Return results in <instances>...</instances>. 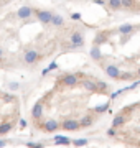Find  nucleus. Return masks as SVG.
I'll use <instances>...</instances> for the list:
<instances>
[{"mask_svg": "<svg viewBox=\"0 0 140 148\" xmlns=\"http://www.w3.org/2000/svg\"><path fill=\"white\" fill-rule=\"evenodd\" d=\"M94 122H96V117L86 115L79 120V125H81V128H87V127H91V125H94Z\"/></svg>", "mask_w": 140, "mask_h": 148, "instance_id": "11", "label": "nucleus"}, {"mask_svg": "<svg viewBox=\"0 0 140 148\" xmlns=\"http://www.w3.org/2000/svg\"><path fill=\"white\" fill-rule=\"evenodd\" d=\"M61 128L66 130V132H78L81 125H79V120H74V119H68L61 123Z\"/></svg>", "mask_w": 140, "mask_h": 148, "instance_id": "4", "label": "nucleus"}, {"mask_svg": "<svg viewBox=\"0 0 140 148\" xmlns=\"http://www.w3.org/2000/svg\"><path fill=\"white\" fill-rule=\"evenodd\" d=\"M139 10H140V3H139Z\"/></svg>", "mask_w": 140, "mask_h": 148, "instance_id": "34", "label": "nucleus"}, {"mask_svg": "<svg viewBox=\"0 0 140 148\" xmlns=\"http://www.w3.org/2000/svg\"><path fill=\"white\" fill-rule=\"evenodd\" d=\"M32 117L35 120H40V119L43 117V104H41V102H36V104H35V107L32 109Z\"/></svg>", "mask_w": 140, "mask_h": 148, "instance_id": "10", "label": "nucleus"}, {"mask_svg": "<svg viewBox=\"0 0 140 148\" xmlns=\"http://www.w3.org/2000/svg\"><path fill=\"white\" fill-rule=\"evenodd\" d=\"M71 142H73V140H71V138H68V137H61V135H56V137L53 138V143L54 145H71Z\"/></svg>", "mask_w": 140, "mask_h": 148, "instance_id": "13", "label": "nucleus"}, {"mask_svg": "<svg viewBox=\"0 0 140 148\" xmlns=\"http://www.w3.org/2000/svg\"><path fill=\"white\" fill-rule=\"evenodd\" d=\"M2 56H3V49H2V48H0V58H2Z\"/></svg>", "mask_w": 140, "mask_h": 148, "instance_id": "32", "label": "nucleus"}, {"mask_svg": "<svg viewBox=\"0 0 140 148\" xmlns=\"http://www.w3.org/2000/svg\"><path fill=\"white\" fill-rule=\"evenodd\" d=\"M51 25H53V27H63V25H65V20H63V16H61V15H56V13H53V18H51Z\"/></svg>", "mask_w": 140, "mask_h": 148, "instance_id": "17", "label": "nucleus"}, {"mask_svg": "<svg viewBox=\"0 0 140 148\" xmlns=\"http://www.w3.org/2000/svg\"><path fill=\"white\" fill-rule=\"evenodd\" d=\"M107 135H109V137H115V128H109V130H107Z\"/></svg>", "mask_w": 140, "mask_h": 148, "instance_id": "28", "label": "nucleus"}, {"mask_svg": "<svg viewBox=\"0 0 140 148\" xmlns=\"http://www.w3.org/2000/svg\"><path fill=\"white\" fill-rule=\"evenodd\" d=\"M40 56H41V54L38 53L36 49H28L27 53L23 54V61H25V64L32 66V64H35L38 59H40Z\"/></svg>", "mask_w": 140, "mask_h": 148, "instance_id": "3", "label": "nucleus"}, {"mask_svg": "<svg viewBox=\"0 0 140 148\" xmlns=\"http://www.w3.org/2000/svg\"><path fill=\"white\" fill-rule=\"evenodd\" d=\"M135 2L134 0H122V8L124 10H130V8H134Z\"/></svg>", "mask_w": 140, "mask_h": 148, "instance_id": "21", "label": "nucleus"}, {"mask_svg": "<svg viewBox=\"0 0 140 148\" xmlns=\"http://www.w3.org/2000/svg\"><path fill=\"white\" fill-rule=\"evenodd\" d=\"M12 128H13L12 122H2L0 123V135H7L8 132H12Z\"/></svg>", "mask_w": 140, "mask_h": 148, "instance_id": "14", "label": "nucleus"}, {"mask_svg": "<svg viewBox=\"0 0 140 148\" xmlns=\"http://www.w3.org/2000/svg\"><path fill=\"white\" fill-rule=\"evenodd\" d=\"M27 148H45V143H35V142H28Z\"/></svg>", "mask_w": 140, "mask_h": 148, "instance_id": "25", "label": "nucleus"}, {"mask_svg": "<svg viewBox=\"0 0 140 148\" xmlns=\"http://www.w3.org/2000/svg\"><path fill=\"white\" fill-rule=\"evenodd\" d=\"M91 56L94 59H101V58H102V51L99 49V46H97V45H94V46L91 48Z\"/></svg>", "mask_w": 140, "mask_h": 148, "instance_id": "18", "label": "nucleus"}, {"mask_svg": "<svg viewBox=\"0 0 140 148\" xmlns=\"http://www.w3.org/2000/svg\"><path fill=\"white\" fill-rule=\"evenodd\" d=\"M124 123H125V117H124V114H119V115L114 117V120H112V127H114V128L122 127Z\"/></svg>", "mask_w": 140, "mask_h": 148, "instance_id": "15", "label": "nucleus"}, {"mask_svg": "<svg viewBox=\"0 0 140 148\" xmlns=\"http://www.w3.org/2000/svg\"><path fill=\"white\" fill-rule=\"evenodd\" d=\"M106 40H107V35H106V33H99V35L96 36V40H94V45L99 46V45H101L102 41H106Z\"/></svg>", "mask_w": 140, "mask_h": 148, "instance_id": "22", "label": "nucleus"}, {"mask_svg": "<svg viewBox=\"0 0 140 148\" xmlns=\"http://www.w3.org/2000/svg\"><path fill=\"white\" fill-rule=\"evenodd\" d=\"M35 13V10H33L32 7H28V5H23L18 8V12H16V16L20 18V20H28L30 16Z\"/></svg>", "mask_w": 140, "mask_h": 148, "instance_id": "7", "label": "nucleus"}, {"mask_svg": "<svg viewBox=\"0 0 140 148\" xmlns=\"http://www.w3.org/2000/svg\"><path fill=\"white\" fill-rule=\"evenodd\" d=\"M56 68H58V64H56V63H51L46 69H43V71H41V76H46L48 73H51V71H53V69H56Z\"/></svg>", "mask_w": 140, "mask_h": 148, "instance_id": "24", "label": "nucleus"}, {"mask_svg": "<svg viewBox=\"0 0 140 148\" xmlns=\"http://www.w3.org/2000/svg\"><path fill=\"white\" fill-rule=\"evenodd\" d=\"M35 13H36V18L43 25H51V18H53V13L49 10H35Z\"/></svg>", "mask_w": 140, "mask_h": 148, "instance_id": "6", "label": "nucleus"}, {"mask_svg": "<svg viewBox=\"0 0 140 148\" xmlns=\"http://www.w3.org/2000/svg\"><path fill=\"white\" fill-rule=\"evenodd\" d=\"M7 145H8V142H7V140H0V148L7 147Z\"/></svg>", "mask_w": 140, "mask_h": 148, "instance_id": "30", "label": "nucleus"}, {"mask_svg": "<svg viewBox=\"0 0 140 148\" xmlns=\"http://www.w3.org/2000/svg\"><path fill=\"white\" fill-rule=\"evenodd\" d=\"M71 143H73L74 147H84V145L89 143V140H87V138H78V140H73Z\"/></svg>", "mask_w": 140, "mask_h": 148, "instance_id": "20", "label": "nucleus"}, {"mask_svg": "<svg viewBox=\"0 0 140 148\" xmlns=\"http://www.w3.org/2000/svg\"><path fill=\"white\" fill-rule=\"evenodd\" d=\"M134 28H135L134 25H130V23H125V25H120L117 30H119V35H132Z\"/></svg>", "mask_w": 140, "mask_h": 148, "instance_id": "12", "label": "nucleus"}, {"mask_svg": "<svg viewBox=\"0 0 140 148\" xmlns=\"http://www.w3.org/2000/svg\"><path fill=\"white\" fill-rule=\"evenodd\" d=\"M97 89H99V94H102V92H109L110 87H109V84H106L102 81H97Z\"/></svg>", "mask_w": 140, "mask_h": 148, "instance_id": "19", "label": "nucleus"}, {"mask_svg": "<svg viewBox=\"0 0 140 148\" xmlns=\"http://www.w3.org/2000/svg\"><path fill=\"white\" fill-rule=\"evenodd\" d=\"M106 74H107L110 79H119V76H120V69L117 66H114V64H107L106 68H104Z\"/></svg>", "mask_w": 140, "mask_h": 148, "instance_id": "8", "label": "nucleus"}, {"mask_svg": "<svg viewBox=\"0 0 140 148\" xmlns=\"http://www.w3.org/2000/svg\"><path fill=\"white\" fill-rule=\"evenodd\" d=\"M107 109H109V104L106 102V104H101V106L94 107V112H96V114H102V112H106Z\"/></svg>", "mask_w": 140, "mask_h": 148, "instance_id": "23", "label": "nucleus"}, {"mask_svg": "<svg viewBox=\"0 0 140 148\" xmlns=\"http://www.w3.org/2000/svg\"><path fill=\"white\" fill-rule=\"evenodd\" d=\"M137 76H140V69H139V71H137Z\"/></svg>", "mask_w": 140, "mask_h": 148, "instance_id": "33", "label": "nucleus"}, {"mask_svg": "<svg viewBox=\"0 0 140 148\" xmlns=\"http://www.w3.org/2000/svg\"><path fill=\"white\" fill-rule=\"evenodd\" d=\"M132 77H134V74H130V73H120V76H119V79H124V81L132 79Z\"/></svg>", "mask_w": 140, "mask_h": 148, "instance_id": "26", "label": "nucleus"}, {"mask_svg": "<svg viewBox=\"0 0 140 148\" xmlns=\"http://www.w3.org/2000/svg\"><path fill=\"white\" fill-rule=\"evenodd\" d=\"M8 87H10L12 90H16L18 87H20V84H18V82H10V84H8Z\"/></svg>", "mask_w": 140, "mask_h": 148, "instance_id": "27", "label": "nucleus"}, {"mask_svg": "<svg viewBox=\"0 0 140 148\" xmlns=\"http://www.w3.org/2000/svg\"><path fill=\"white\" fill-rule=\"evenodd\" d=\"M94 3H97V5H104L102 0H94Z\"/></svg>", "mask_w": 140, "mask_h": 148, "instance_id": "31", "label": "nucleus"}, {"mask_svg": "<svg viewBox=\"0 0 140 148\" xmlns=\"http://www.w3.org/2000/svg\"><path fill=\"white\" fill-rule=\"evenodd\" d=\"M107 5H109V8H110V10L117 12V10H120V8H122V0H107Z\"/></svg>", "mask_w": 140, "mask_h": 148, "instance_id": "16", "label": "nucleus"}, {"mask_svg": "<svg viewBox=\"0 0 140 148\" xmlns=\"http://www.w3.org/2000/svg\"><path fill=\"white\" fill-rule=\"evenodd\" d=\"M41 128H43L45 132L53 133V132H56V130H59V128H61V123H58V120L49 119V120H45L43 123H41Z\"/></svg>", "mask_w": 140, "mask_h": 148, "instance_id": "5", "label": "nucleus"}, {"mask_svg": "<svg viewBox=\"0 0 140 148\" xmlns=\"http://www.w3.org/2000/svg\"><path fill=\"white\" fill-rule=\"evenodd\" d=\"M71 18H73V20H81V13H73V15H71Z\"/></svg>", "mask_w": 140, "mask_h": 148, "instance_id": "29", "label": "nucleus"}, {"mask_svg": "<svg viewBox=\"0 0 140 148\" xmlns=\"http://www.w3.org/2000/svg\"><path fill=\"white\" fill-rule=\"evenodd\" d=\"M84 33L79 32V30H76V32L71 33L69 36V45H68V49H78V48H82L84 46Z\"/></svg>", "mask_w": 140, "mask_h": 148, "instance_id": "1", "label": "nucleus"}, {"mask_svg": "<svg viewBox=\"0 0 140 148\" xmlns=\"http://www.w3.org/2000/svg\"><path fill=\"white\" fill-rule=\"evenodd\" d=\"M61 84L66 86V87H76L78 84H81V79H79V76L76 73H68L65 74L63 77H61Z\"/></svg>", "mask_w": 140, "mask_h": 148, "instance_id": "2", "label": "nucleus"}, {"mask_svg": "<svg viewBox=\"0 0 140 148\" xmlns=\"http://www.w3.org/2000/svg\"><path fill=\"white\" fill-rule=\"evenodd\" d=\"M81 86L84 87V89L91 90V92L99 94V89H97V81L94 82V81H91V79H84V81H81Z\"/></svg>", "mask_w": 140, "mask_h": 148, "instance_id": "9", "label": "nucleus"}]
</instances>
